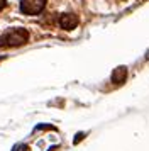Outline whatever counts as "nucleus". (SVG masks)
Wrapping results in <instances>:
<instances>
[{"mask_svg":"<svg viewBox=\"0 0 149 151\" xmlns=\"http://www.w3.org/2000/svg\"><path fill=\"white\" fill-rule=\"evenodd\" d=\"M46 7V0H20V10L22 14L27 15H36L42 12V9Z\"/></svg>","mask_w":149,"mask_h":151,"instance_id":"2","label":"nucleus"},{"mask_svg":"<svg viewBox=\"0 0 149 151\" xmlns=\"http://www.w3.org/2000/svg\"><path fill=\"white\" fill-rule=\"evenodd\" d=\"M125 78H127V70L120 66V68H115V71L112 73V82L117 83V85H120V83L125 82Z\"/></svg>","mask_w":149,"mask_h":151,"instance_id":"4","label":"nucleus"},{"mask_svg":"<svg viewBox=\"0 0 149 151\" xmlns=\"http://www.w3.org/2000/svg\"><path fill=\"white\" fill-rule=\"evenodd\" d=\"M5 4H7V0H0V10L5 7Z\"/></svg>","mask_w":149,"mask_h":151,"instance_id":"5","label":"nucleus"},{"mask_svg":"<svg viewBox=\"0 0 149 151\" xmlns=\"http://www.w3.org/2000/svg\"><path fill=\"white\" fill-rule=\"evenodd\" d=\"M141 2H142V0H141Z\"/></svg>","mask_w":149,"mask_h":151,"instance_id":"6","label":"nucleus"},{"mask_svg":"<svg viewBox=\"0 0 149 151\" xmlns=\"http://www.w3.org/2000/svg\"><path fill=\"white\" fill-rule=\"evenodd\" d=\"M59 26L63 29H66V31H71L78 26V15L76 14H71V12H68V14H63L59 17Z\"/></svg>","mask_w":149,"mask_h":151,"instance_id":"3","label":"nucleus"},{"mask_svg":"<svg viewBox=\"0 0 149 151\" xmlns=\"http://www.w3.org/2000/svg\"><path fill=\"white\" fill-rule=\"evenodd\" d=\"M29 39V32L22 27H14L5 31L0 36V48H15L26 44Z\"/></svg>","mask_w":149,"mask_h":151,"instance_id":"1","label":"nucleus"}]
</instances>
